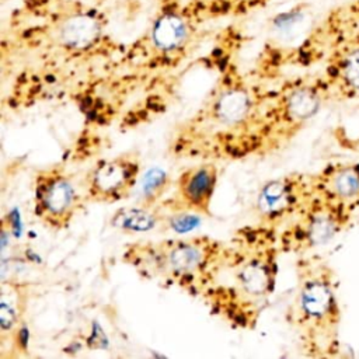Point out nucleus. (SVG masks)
<instances>
[{
	"label": "nucleus",
	"mask_w": 359,
	"mask_h": 359,
	"mask_svg": "<svg viewBox=\"0 0 359 359\" xmlns=\"http://www.w3.org/2000/svg\"><path fill=\"white\" fill-rule=\"evenodd\" d=\"M282 254L278 230L261 223L238 227L223 264L199 297L212 316L234 330H254L275 292Z\"/></svg>",
	"instance_id": "f257e3e1"
},
{
	"label": "nucleus",
	"mask_w": 359,
	"mask_h": 359,
	"mask_svg": "<svg viewBox=\"0 0 359 359\" xmlns=\"http://www.w3.org/2000/svg\"><path fill=\"white\" fill-rule=\"evenodd\" d=\"M271 94L237 77L220 79L195 112L172 129L168 151L195 161L250 157Z\"/></svg>",
	"instance_id": "f03ea898"
},
{
	"label": "nucleus",
	"mask_w": 359,
	"mask_h": 359,
	"mask_svg": "<svg viewBox=\"0 0 359 359\" xmlns=\"http://www.w3.org/2000/svg\"><path fill=\"white\" fill-rule=\"evenodd\" d=\"M227 251V241L208 234L129 243L122 262L142 279L180 289L194 297L215 280Z\"/></svg>",
	"instance_id": "7ed1b4c3"
},
{
	"label": "nucleus",
	"mask_w": 359,
	"mask_h": 359,
	"mask_svg": "<svg viewBox=\"0 0 359 359\" xmlns=\"http://www.w3.org/2000/svg\"><path fill=\"white\" fill-rule=\"evenodd\" d=\"M296 290L286 320L309 356H331L339 348L341 309L331 268L317 255L296 261Z\"/></svg>",
	"instance_id": "20e7f679"
},
{
	"label": "nucleus",
	"mask_w": 359,
	"mask_h": 359,
	"mask_svg": "<svg viewBox=\"0 0 359 359\" xmlns=\"http://www.w3.org/2000/svg\"><path fill=\"white\" fill-rule=\"evenodd\" d=\"M330 97V86L323 81H296L273 91L262 111L250 157L264 158L285 149Z\"/></svg>",
	"instance_id": "39448f33"
},
{
	"label": "nucleus",
	"mask_w": 359,
	"mask_h": 359,
	"mask_svg": "<svg viewBox=\"0 0 359 359\" xmlns=\"http://www.w3.org/2000/svg\"><path fill=\"white\" fill-rule=\"evenodd\" d=\"M352 212L334 205L314 189L307 205L278 231L282 252L297 257L332 241L348 224Z\"/></svg>",
	"instance_id": "423d86ee"
},
{
	"label": "nucleus",
	"mask_w": 359,
	"mask_h": 359,
	"mask_svg": "<svg viewBox=\"0 0 359 359\" xmlns=\"http://www.w3.org/2000/svg\"><path fill=\"white\" fill-rule=\"evenodd\" d=\"M34 213L49 230H66L87 203L84 187L63 165L36 170L32 180Z\"/></svg>",
	"instance_id": "0eeeda50"
},
{
	"label": "nucleus",
	"mask_w": 359,
	"mask_h": 359,
	"mask_svg": "<svg viewBox=\"0 0 359 359\" xmlns=\"http://www.w3.org/2000/svg\"><path fill=\"white\" fill-rule=\"evenodd\" d=\"M313 194V174L290 172L268 180L257 194V222L279 231L300 213Z\"/></svg>",
	"instance_id": "6e6552de"
},
{
	"label": "nucleus",
	"mask_w": 359,
	"mask_h": 359,
	"mask_svg": "<svg viewBox=\"0 0 359 359\" xmlns=\"http://www.w3.org/2000/svg\"><path fill=\"white\" fill-rule=\"evenodd\" d=\"M142 175L136 151H123L98 160L83 180L87 202L111 205L128 199Z\"/></svg>",
	"instance_id": "1a4fd4ad"
},
{
	"label": "nucleus",
	"mask_w": 359,
	"mask_h": 359,
	"mask_svg": "<svg viewBox=\"0 0 359 359\" xmlns=\"http://www.w3.org/2000/svg\"><path fill=\"white\" fill-rule=\"evenodd\" d=\"M217 182V163L196 161L177 175L172 192L163 202L170 212H187L202 217L210 216Z\"/></svg>",
	"instance_id": "9d476101"
},
{
	"label": "nucleus",
	"mask_w": 359,
	"mask_h": 359,
	"mask_svg": "<svg viewBox=\"0 0 359 359\" xmlns=\"http://www.w3.org/2000/svg\"><path fill=\"white\" fill-rule=\"evenodd\" d=\"M313 184L316 192L334 205L352 213L359 206V164H330L313 174Z\"/></svg>",
	"instance_id": "9b49d317"
},
{
	"label": "nucleus",
	"mask_w": 359,
	"mask_h": 359,
	"mask_svg": "<svg viewBox=\"0 0 359 359\" xmlns=\"http://www.w3.org/2000/svg\"><path fill=\"white\" fill-rule=\"evenodd\" d=\"M27 306V289L14 278L1 279L0 296V328H1V348L6 344L15 346L21 342L22 317Z\"/></svg>",
	"instance_id": "f8f14e48"
},
{
	"label": "nucleus",
	"mask_w": 359,
	"mask_h": 359,
	"mask_svg": "<svg viewBox=\"0 0 359 359\" xmlns=\"http://www.w3.org/2000/svg\"><path fill=\"white\" fill-rule=\"evenodd\" d=\"M167 219L168 209L164 202L156 206L135 203L116 209L109 219V224L125 234H143L165 226Z\"/></svg>",
	"instance_id": "ddd939ff"
},
{
	"label": "nucleus",
	"mask_w": 359,
	"mask_h": 359,
	"mask_svg": "<svg viewBox=\"0 0 359 359\" xmlns=\"http://www.w3.org/2000/svg\"><path fill=\"white\" fill-rule=\"evenodd\" d=\"M100 35V24L90 15H74L59 29L60 42L72 50H83L93 45Z\"/></svg>",
	"instance_id": "4468645a"
},
{
	"label": "nucleus",
	"mask_w": 359,
	"mask_h": 359,
	"mask_svg": "<svg viewBox=\"0 0 359 359\" xmlns=\"http://www.w3.org/2000/svg\"><path fill=\"white\" fill-rule=\"evenodd\" d=\"M174 187L172 177L160 167H150L137 182V202L144 206H156L163 202Z\"/></svg>",
	"instance_id": "2eb2a0df"
},
{
	"label": "nucleus",
	"mask_w": 359,
	"mask_h": 359,
	"mask_svg": "<svg viewBox=\"0 0 359 359\" xmlns=\"http://www.w3.org/2000/svg\"><path fill=\"white\" fill-rule=\"evenodd\" d=\"M188 38V29L185 22L177 15L161 17L151 31V41L157 50L170 53L180 49Z\"/></svg>",
	"instance_id": "dca6fc26"
},
{
	"label": "nucleus",
	"mask_w": 359,
	"mask_h": 359,
	"mask_svg": "<svg viewBox=\"0 0 359 359\" xmlns=\"http://www.w3.org/2000/svg\"><path fill=\"white\" fill-rule=\"evenodd\" d=\"M330 90L344 93L346 97H359V49L349 52L337 66Z\"/></svg>",
	"instance_id": "f3484780"
}]
</instances>
